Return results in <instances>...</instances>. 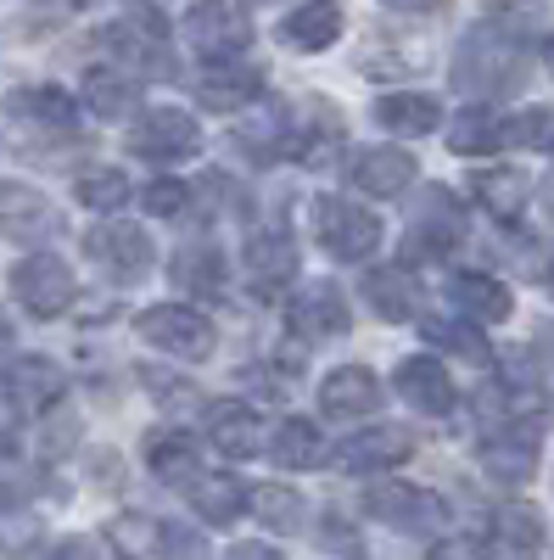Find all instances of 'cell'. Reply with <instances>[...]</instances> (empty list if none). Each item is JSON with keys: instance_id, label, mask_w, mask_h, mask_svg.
<instances>
[{"instance_id": "obj_1", "label": "cell", "mask_w": 554, "mask_h": 560, "mask_svg": "<svg viewBox=\"0 0 554 560\" xmlns=\"http://www.w3.org/2000/svg\"><path fill=\"white\" fill-rule=\"evenodd\" d=\"M527 79V45L516 34V7H493L487 23H476L453 51V84L465 96H510Z\"/></svg>"}, {"instance_id": "obj_2", "label": "cell", "mask_w": 554, "mask_h": 560, "mask_svg": "<svg viewBox=\"0 0 554 560\" xmlns=\"http://www.w3.org/2000/svg\"><path fill=\"white\" fill-rule=\"evenodd\" d=\"M102 51L129 79H168L174 73V62H168V28H163L157 12H134V18L113 23L102 34Z\"/></svg>"}, {"instance_id": "obj_3", "label": "cell", "mask_w": 554, "mask_h": 560, "mask_svg": "<svg viewBox=\"0 0 554 560\" xmlns=\"http://www.w3.org/2000/svg\"><path fill=\"white\" fill-rule=\"evenodd\" d=\"M314 236L331 258L342 264H364L369 253L381 247V219L369 213L364 202L347 197H314Z\"/></svg>"}, {"instance_id": "obj_4", "label": "cell", "mask_w": 554, "mask_h": 560, "mask_svg": "<svg viewBox=\"0 0 554 560\" xmlns=\"http://www.w3.org/2000/svg\"><path fill=\"white\" fill-rule=\"evenodd\" d=\"M134 331H141L152 348L185 359V364H202V359L213 353V342H219L213 325H208V314L185 308V303H157V308H146L141 319H134Z\"/></svg>"}, {"instance_id": "obj_5", "label": "cell", "mask_w": 554, "mask_h": 560, "mask_svg": "<svg viewBox=\"0 0 554 560\" xmlns=\"http://www.w3.org/2000/svg\"><path fill=\"white\" fill-rule=\"evenodd\" d=\"M12 298H17L34 319H57V314L73 308L79 280H73V269H68L57 253H34V258H23V264L12 269Z\"/></svg>"}, {"instance_id": "obj_6", "label": "cell", "mask_w": 554, "mask_h": 560, "mask_svg": "<svg viewBox=\"0 0 554 560\" xmlns=\"http://www.w3.org/2000/svg\"><path fill=\"white\" fill-rule=\"evenodd\" d=\"M129 152L146 158V163H185V158L202 152V129L179 107H152V113H141V124H134Z\"/></svg>"}, {"instance_id": "obj_7", "label": "cell", "mask_w": 554, "mask_h": 560, "mask_svg": "<svg viewBox=\"0 0 554 560\" xmlns=\"http://www.w3.org/2000/svg\"><path fill=\"white\" fill-rule=\"evenodd\" d=\"M185 45H191L197 57H236L252 45V23L247 12H236L229 0H197L191 12H185Z\"/></svg>"}, {"instance_id": "obj_8", "label": "cell", "mask_w": 554, "mask_h": 560, "mask_svg": "<svg viewBox=\"0 0 554 560\" xmlns=\"http://www.w3.org/2000/svg\"><path fill=\"white\" fill-rule=\"evenodd\" d=\"M465 242V219H459V202L443 185H426L421 202L409 213V253L414 258H443Z\"/></svg>"}, {"instance_id": "obj_9", "label": "cell", "mask_w": 554, "mask_h": 560, "mask_svg": "<svg viewBox=\"0 0 554 560\" xmlns=\"http://www.w3.org/2000/svg\"><path fill=\"white\" fill-rule=\"evenodd\" d=\"M62 387H68V376L39 353H17L0 364V398H7L12 415H45L62 398Z\"/></svg>"}, {"instance_id": "obj_10", "label": "cell", "mask_w": 554, "mask_h": 560, "mask_svg": "<svg viewBox=\"0 0 554 560\" xmlns=\"http://www.w3.org/2000/svg\"><path fill=\"white\" fill-rule=\"evenodd\" d=\"M364 510L376 522H387L392 533H414V538H426V533H437L448 522V504L437 493H426V488H409V482L376 488V493L364 499Z\"/></svg>"}, {"instance_id": "obj_11", "label": "cell", "mask_w": 554, "mask_h": 560, "mask_svg": "<svg viewBox=\"0 0 554 560\" xmlns=\"http://www.w3.org/2000/svg\"><path fill=\"white\" fill-rule=\"evenodd\" d=\"M84 258L113 280H141L152 269V236L134 224H96L84 236Z\"/></svg>"}, {"instance_id": "obj_12", "label": "cell", "mask_w": 554, "mask_h": 560, "mask_svg": "<svg viewBox=\"0 0 554 560\" xmlns=\"http://www.w3.org/2000/svg\"><path fill=\"white\" fill-rule=\"evenodd\" d=\"M57 230H62V213L51 208V197H45V191L17 185V179L0 185V236H12V242H45V236H57Z\"/></svg>"}, {"instance_id": "obj_13", "label": "cell", "mask_w": 554, "mask_h": 560, "mask_svg": "<svg viewBox=\"0 0 554 560\" xmlns=\"http://www.w3.org/2000/svg\"><path fill=\"white\" fill-rule=\"evenodd\" d=\"M538 454H543V438H538V427H527V420H521V427H498V432L482 443L487 477H493V482H510V488L532 482Z\"/></svg>"}, {"instance_id": "obj_14", "label": "cell", "mask_w": 554, "mask_h": 560, "mask_svg": "<svg viewBox=\"0 0 554 560\" xmlns=\"http://www.w3.org/2000/svg\"><path fill=\"white\" fill-rule=\"evenodd\" d=\"M197 96L213 113H247L252 102H263V73L236 62V57H219L213 68L197 73Z\"/></svg>"}, {"instance_id": "obj_15", "label": "cell", "mask_w": 554, "mask_h": 560, "mask_svg": "<svg viewBox=\"0 0 554 560\" xmlns=\"http://www.w3.org/2000/svg\"><path fill=\"white\" fill-rule=\"evenodd\" d=\"M286 319H292V331L308 337V342H337L347 331V303H342V292L331 287V280H308V287L292 298Z\"/></svg>"}, {"instance_id": "obj_16", "label": "cell", "mask_w": 554, "mask_h": 560, "mask_svg": "<svg viewBox=\"0 0 554 560\" xmlns=\"http://www.w3.org/2000/svg\"><path fill=\"white\" fill-rule=\"evenodd\" d=\"M414 454V438L403 427H369L358 438H347L337 448V465L347 477H376V471H392V465H403Z\"/></svg>"}, {"instance_id": "obj_17", "label": "cell", "mask_w": 554, "mask_h": 560, "mask_svg": "<svg viewBox=\"0 0 554 560\" xmlns=\"http://www.w3.org/2000/svg\"><path fill=\"white\" fill-rule=\"evenodd\" d=\"M414 152H403V147H376V152H358L353 158V185L364 197H381V202H392V197H403L409 185H414Z\"/></svg>"}, {"instance_id": "obj_18", "label": "cell", "mask_w": 554, "mask_h": 560, "mask_svg": "<svg viewBox=\"0 0 554 560\" xmlns=\"http://www.w3.org/2000/svg\"><path fill=\"white\" fill-rule=\"evenodd\" d=\"M247 275H252V287L269 298V292H281L297 280V247L286 230H252L247 236Z\"/></svg>"}, {"instance_id": "obj_19", "label": "cell", "mask_w": 554, "mask_h": 560, "mask_svg": "<svg viewBox=\"0 0 554 560\" xmlns=\"http://www.w3.org/2000/svg\"><path fill=\"white\" fill-rule=\"evenodd\" d=\"M398 398L414 409V415H448L453 409V382H448V370L437 359H403L398 364Z\"/></svg>"}, {"instance_id": "obj_20", "label": "cell", "mask_w": 554, "mask_h": 560, "mask_svg": "<svg viewBox=\"0 0 554 560\" xmlns=\"http://www.w3.org/2000/svg\"><path fill=\"white\" fill-rule=\"evenodd\" d=\"M319 409L337 415V420H353V415H376L381 409V382L369 376L364 364H342L319 382Z\"/></svg>"}, {"instance_id": "obj_21", "label": "cell", "mask_w": 554, "mask_h": 560, "mask_svg": "<svg viewBox=\"0 0 554 560\" xmlns=\"http://www.w3.org/2000/svg\"><path fill=\"white\" fill-rule=\"evenodd\" d=\"M208 438L224 459H252L263 448V420L247 404H213L208 409Z\"/></svg>"}, {"instance_id": "obj_22", "label": "cell", "mask_w": 554, "mask_h": 560, "mask_svg": "<svg viewBox=\"0 0 554 560\" xmlns=\"http://www.w3.org/2000/svg\"><path fill=\"white\" fill-rule=\"evenodd\" d=\"M471 191H476V202H482L498 224H516V219L527 213V202H532V179H527L521 168H482V174L471 179Z\"/></svg>"}, {"instance_id": "obj_23", "label": "cell", "mask_w": 554, "mask_h": 560, "mask_svg": "<svg viewBox=\"0 0 554 560\" xmlns=\"http://www.w3.org/2000/svg\"><path fill=\"white\" fill-rule=\"evenodd\" d=\"M281 39L292 45V51H326V45L342 39V7L337 0H308V7L286 12Z\"/></svg>"}, {"instance_id": "obj_24", "label": "cell", "mask_w": 554, "mask_h": 560, "mask_svg": "<svg viewBox=\"0 0 554 560\" xmlns=\"http://www.w3.org/2000/svg\"><path fill=\"white\" fill-rule=\"evenodd\" d=\"M448 298L465 308L471 319H510V308H516V298H510V287L504 280H493V275H482V269H459L453 280H448Z\"/></svg>"}, {"instance_id": "obj_25", "label": "cell", "mask_w": 554, "mask_h": 560, "mask_svg": "<svg viewBox=\"0 0 554 560\" xmlns=\"http://www.w3.org/2000/svg\"><path fill=\"white\" fill-rule=\"evenodd\" d=\"M364 303L376 308L381 319H409L414 308H421V287H414V275L398 269V264H381V269H369L364 275Z\"/></svg>"}, {"instance_id": "obj_26", "label": "cell", "mask_w": 554, "mask_h": 560, "mask_svg": "<svg viewBox=\"0 0 554 560\" xmlns=\"http://www.w3.org/2000/svg\"><path fill=\"white\" fill-rule=\"evenodd\" d=\"M146 465L152 477L168 482V488H191L202 477V459H197V443L185 432H152L146 438Z\"/></svg>"}, {"instance_id": "obj_27", "label": "cell", "mask_w": 554, "mask_h": 560, "mask_svg": "<svg viewBox=\"0 0 554 560\" xmlns=\"http://www.w3.org/2000/svg\"><path fill=\"white\" fill-rule=\"evenodd\" d=\"M12 113H17L28 129H57V135H73V124H79V107L62 96L57 84H28V90H17Z\"/></svg>"}, {"instance_id": "obj_28", "label": "cell", "mask_w": 554, "mask_h": 560, "mask_svg": "<svg viewBox=\"0 0 554 560\" xmlns=\"http://www.w3.org/2000/svg\"><path fill=\"white\" fill-rule=\"evenodd\" d=\"M174 280L185 292H197V298H224L229 287V269H224V258H219V247L213 242H191V247H179L174 253Z\"/></svg>"}, {"instance_id": "obj_29", "label": "cell", "mask_w": 554, "mask_h": 560, "mask_svg": "<svg viewBox=\"0 0 554 560\" xmlns=\"http://www.w3.org/2000/svg\"><path fill=\"white\" fill-rule=\"evenodd\" d=\"M504 140H510V124H504L498 113H487V107H465V113H453V124H448V152H459V158L498 152Z\"/></svg>"}, {"instance_id": "obj_30", "label": "cell", "mask_w": 554, "mask_h": 560, "mask_svg": "<svg viewBox=\"0 0 554 560\" xmlns=\"http://www.w3.org/2000/svg\"><path fill=\"white\" fill-rule=\"evenodd\" d=\"M263 448L274 454V465H286V471H308V465H319V454H326L319 427L303 415H286L281 427H274V438H263Z\"/></svg>"}, {"instance_id": "obj_31", "label": "cell", "mask_w": 554, "mask_h": 560, "mask_svg": "<svg viewBox=\"0 0 554 560\" xmlns=\"http://www.w3.org/2000/svg\"><path fill=\"white\" fill-rule=\"evenodd\" d=\"M134 102H141V90H134V79L118 73L113 62L84 73V107L96 118H123V113H134Z\"/></svg>"}, {"instance_id": "obj_32", "label": "cell", "mask_w": 554, "mask_h": 560, "mask_svg": "<svg viewBox=\"0 0 554 560\" xmlns=\"http://www.w3.org/2000/svg\"><path fill=\"white\" fill-rule=\"evenodd\" d=\"M191 504L208 527H229L247 510V488L236 477H197L191 482Z\"/></svg>"}, {"instance_id": "obj_33", "label": "cell", "mask_w": 554, "mask_h": 560, "mask_svg": "<svg viewBox=\"0 0 554 560\" xmlns=\"http://www.w3.org/2000/svg\"><path fill=\"white\" fill-rule=\"evenodd\" d=\"M241 147H247L252 158H274V152H286V147H292V118H286V107L263 102V107H258V118H241Z\"/></svg>"}, {"instance_id": "obj_34", "label": "cell", "mask_w": 554, "mask_h": 560, "mask_svg": "<svg viewBox=\"0 0 554 560\" xmlns=\"http://www.w3.org/2000/svg\"><path fill=\"white\" fill-rule=\"evenodd\" d=\"M376 118H381V129H392V135H432V129L443 124V107H437L432 96H387V102L376 107Z\"/></svg>"}, {"instance_id": "obj_35", "label": "cell", "mask_w": 554, "mask_h": 560, "mask_svg": "<svg viewBox=\"0 0 554 560\" xmlns=\"http://www.w3.org/2000/svg\"><path fill=\"white\" fill-rule=\"evenodd\" d=\"M129 197H134V185H129L123 168H90V174H79V202H84V208L118 213Z\"/></svg>"}, {"instance_id": "obj_36", "label": "cell", "mask_w": 554, "mask_h": 560, "mask_svg": "<svg viewBox=\"0 0 554 560\" xmlns=\"http://www.w3.org/2000/svg\"><path fill=\"white\" fill-rule=\"evenodd\" d=\"M252 504H258V516L274 527V533H297L303 527V499L292 493V488H258V493H247Z\"/></svg>"}, {"instance_id": "obj_37", "label": "cell", "mask_w": 554, "mask_h": 560, "mask_svg": "<svg viewBox=\"0 0 554 560\" xmlns=\"http://www.w3.org/2000/svg\"><path fill=\"white\" fill-rule=\"evenodd\" d=\"M421 331H426V342H437V348H448V353H459V359H487V342L471 331V325H453V319H426Z\"/></svg>"}, {"instance_id": "obj_38", "label": "cell", "mask_w": 554, "mask_h": 560, "mask_svg": "<svg viewBox=\"0 0 554 560\" xmlns=\"http://www.w3.org/2000/svg\"><path fill=\"white\" fill-rule=\"evenodd\" d=\"M191 202H197V191H191V185H179V179H157V185L141 191V208L157 213V219H179Z\"/></svg>"}, {"instance_id": "obj_39", "label": "cell", "mask_w": 554, "mask_h": 560, "mask_svg": "<svg viewBox=\"0 0 554 560\" xmlns=\"http://www.w3.org/2000/svg\"><path fill=\"white\" fill-rule=\"evenodd\" d=\"M510 140L516 147H538V152H554V113H527L510 124Z\"/></svg>"}, {"instance_id": "obj_40", "label": "cell", "mask_w": 554, "mask_h": 560, "mask_svg": "<svg viewBox=\"0 0 554 560\" xmlns=\"http://www.w3.org/2000/svg\"><path fill=\"white\" fill-rule=\"evenodd\" d=\"M498 533L510 538L516 549H532L538 538H543V527H538V516L532 510H521V504H510V510H498Z\"/></svg>"}, {"instance_id": "obj_41", "label": "cell", "mask_w": 554, "mask_h": 560, "mask_svg": "<svg viewBox=\"0 0 554 560\" xmlns=\"http://www.w3.org/2000/svg\"><path fill=\"white\" fill-rule=\"evenodd\" d=\"M62 7H79V0H39V7H34L39 18H28V28H45V23H62V18H68Z\"/></svg>"}, {"instance_id": "obj_42", "label": "cell", "mask_w": 554, "mask_h": 560, "mask_svg": "<svg viewBox=\"0 0 554 560\" xmlns=\"http://www.w3.org/2000/svg\"><path fill=\"white\" fill-rule=\"evenodd\" d=\"M229 560H286V555L269 549V544H236V549H229Z\"/></svg>"}, {"instance_id": "obj_43", "label": "cell", "mask_w": 554, "mask_h": 560, "mask_svg": "<svg viewBox=\"0 0 554 560\" xmlns=\"http://www.w3.org/2000/svg\"><path fill=\"white\" fill-rule=\"evenodd\" d=\"M381 7H392V12H437L443 0H381Z\"/></svg>"}, {"instance_id": "obj_44", "label": "cell", "mask_w": 554, "mask_h": 560, "mask_svg": "<svg viewBox=\"0 0 554 560\" xmlns=\"http://www.w3.org/2000/svg\"><path fill=\"white\" fill-rule=\"evenodd\" d=\"M432 560H476V555H471V544H443Z\"/></svg>"}, {"instance_id": "obj_45", "label": "cell", "mask_w": 554, "mask_h": 560, "mask_svg": "<svg viewBox=\"0 0 554 560\" xmlns=\"http://www.w3.org/2000/svg\"><path fill=\"white\" fill-rule=\"evenodd\" d=\"M84 549H90V544H62V549H51L45 560H84Z\"/></svg>"}, {"instance_id": "obj_46", "label": "cell", "mask_w": 554, "mask_h": 560, "mask_svg": "<svg viewBox=\"0 0 554 560\" xmlns=\"http://www.w3.org/2000/svg\"><path fill=\"white\" fill-rule=\"evenodd\" d=\"M12 337V325H7V314H0V342H7Z\"/></svg>"}, {"instance_id": "obj_47", "label": "cell", "mask_w": 554, "mask_h": 560, "mask_svg": "<svg viewBox=\"0 0 554 560\" xmlns=\"http://www.w3.org/2000/svg\"><path fill=\"white\" fill-rule=\"evenodd\" d=\"M549 73H554V39H549Z\"/></svg>"}]
</instances>
